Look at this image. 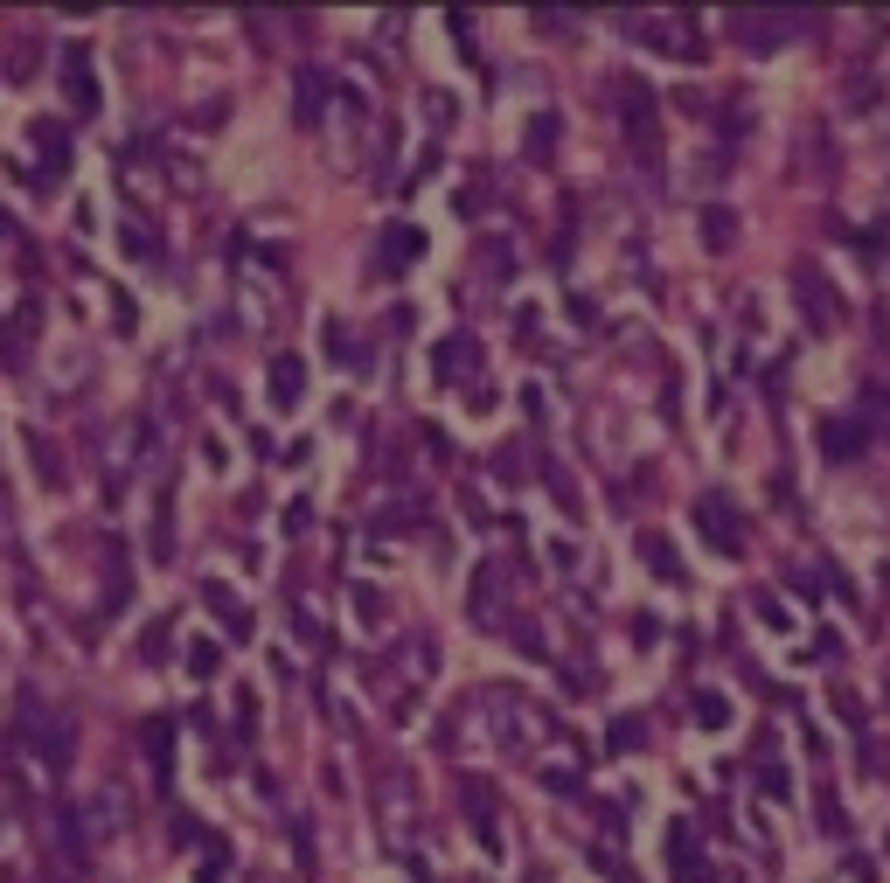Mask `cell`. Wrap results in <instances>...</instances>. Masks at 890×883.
I'll list each match as a JSON object with an SVG mask.
<instances>
[{
	"label": "cell",
	"instance_id": "1",
	"mask_svg": "<svg viewBox=\"0 0 890 883\" xmlns=\"http://www.w3.org/2000/svg\"><path fill=\"white\" fill-rule=\"evenodd\" d=\"M272 397H279V404L299 397V362H279V369H272Z\"/></svg>",
	"mask_w": 890,
	"mask_h": 883
}]
</instances>
